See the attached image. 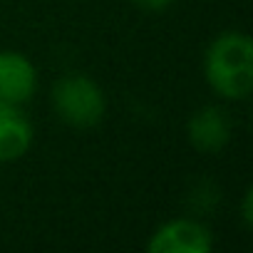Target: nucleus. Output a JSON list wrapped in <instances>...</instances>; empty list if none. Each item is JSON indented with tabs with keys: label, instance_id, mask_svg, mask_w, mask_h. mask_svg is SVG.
I'll return each instance as SVG.
<instances>
[{
	"label": "nucleus",
	"instance_id": "f257e3e1",
	"mask_svg": "<svg viewBox=\"0 0 253 253\" xmlns=\"http://www.w3.org/2000/svg\"><path fill=\"white\" fill-rule=\"evenodd\" d=\"M204 75L209 87L226 99H246L253 89V42L246 33H221L206 50Z\"/></svg>",
	"mask_w": 253,
	"mask_h": 253
},
{
	"label": "nucleus",
	"instance_id": "f03ea898",
	"mask_svg": "<svg viewBox=\"0 0 253 253\" xmlns=\"http://www.w3.org/2000/svg\"><path fill=\"white\" fill-rule=\"evenodd\" d=\"M52 104L62 122L72 126H94L102 122L107 99L102 87L87 75H65L52 87Z\"/></svg>",
	"mask_w": 253,
	"mask_h": 253
},
{
	"label": "nucleus",
	"instance_id": "7ed1b4c3",
	"mask_svg": "<svg viewBox=\"0 0 253 253\" xmlns=\"http://www.w3.org/2000/svg\"><path fill=\"white\" fill-rule=\"evenodd\" d=\"M213 246V238L209 228L194 218H174L159 226L149 243V253H209Z\"/></svg>",
	"mask_w": 253,
	"mask_h": 253
},
{
	"label": "nucleus",
	"instance_id": "20e7f679",
	"mask_svg": "<svg viewBox=\"0 0 253 253\" xmlns=\"http://www.w3.org/2000/svg\"><path fill=\"white\" fill-rule=\"evenodd\" d=\"M38 87V72L35 65L15 50L0 52V99L25 104Z\"/></svg>",
	"mask_w": 253,
	"mask_h": 253
},
{
	"label": "nucleus",
	"instance_id": "39448f33",
	"mask_svg": "<svg viewBox=\"0 0 253 253\" xmlns=\"http://www.w3.org/2000/svg\"><path fill=\"white\" fill-rule=\"evenodd\" d=\"M33 144V124L20 104L0 99V162H15Z\"/></svg>",
	"mask_w": 253,
	"mask_h": 253
},
{
	"label": "nucleus",
	"instance_id": "423d86ee",
	"mask_svg": "<svg viewBox=\"0 0 253 253\" xmlns=\"http://www.w3.org/2000/svg\"><path fill=\"white\" fill-rule=\"evenodd\" d=\"M186 134L194 149L211 154L226 147L231 139V119L221 107H201L186 126Z\"/></svg>",
	"mask_w": 253,
	"mask_h": 253
},
{
	"label": "nucleus",
	"instance_id": "0eeeda50",
	"mask_svg": "<svg viewBox=\"0 0 253 253\" xmlns=\"http://www.w3.org/2000/svg\"><path fill=\"white\" fill-rule=\"evenodd\" d=\"M241 216H243L246 226H251V223H253V191H251V189H248V191L243 194V204H241Z\"/></svg>",
	"mask_w": 253,
	"mask_h": 253
},
{
	"label": "nucleus",
	"instance_id": "6e6552de",
	"mask_svg": "<svg viewBox=\"0 0 253 253\" xmlns=\"http://www.w3.org/2000/svg\"><path fill=\"white\" fill-rule=\"evenodd\" d=\"M134 3L147 8V10H162V8H167L171 3V0H134Z\"/></svg>",
	"mask_w": 253,
	"mask_h": 253
}]
</instances>
